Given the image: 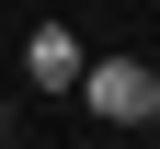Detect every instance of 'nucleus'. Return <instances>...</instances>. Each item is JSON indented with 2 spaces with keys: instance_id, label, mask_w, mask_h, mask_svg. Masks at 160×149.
Segmentation results:
<instances>
[{
  "instance_id": "1",
  "label": "nucleus",
  "mask_w": 160,
  "mask_h": 149,
  "mask_svg": "<svg viewBox=\"0 0 160 149\" xmlns=\"http://www.w3.org/2000/svg\"><path fill=\"white\" fill-rule=\"evenodd\" d=\"M149 57H80V103L92 115H114V126H149Z\"/></svg>"
},
{
  "instance_id": "2",
  "label": "nucleus",
  "mask_w": 160,
  "mask_h": 149,
  "mask_svg": "<svg viewBox=\"0 0 160 149\" xmlns=\"http://www.w3.org/2000/svg\"><path fill=\"white\" fill-rule=\"evenodd\" d=\"M23 69H34V92H80V35H69V23H34Z\"/></svg>"
},
{
  "instance_id": "3",
  "label": "nucleus",
  "mask_w": 160,
  "mask_h": 149,
  "mask_svg": "<svg viewBox=\"0 0 160 149\" xmlns=\"http://www.w3.org/2000/svg\"><path fill=\"white\" fill-rule=\"evenodd\" d=\"M149 126H160V80H149Z\"/></svg>"
},
{
  "instance_id": "4",
  "label": "nucleus",
  "mask_w": 160,
  "mask_h": 149,
  "mask_svg": "<svg viewBox=\"0 0 160 149\" xmlns=\"http://www.w3.org/2000/svg\"><path fill=\"white\" fill-rule=\"evenodd\" d=\"M149 69H160V57H149Z\"/></svg>"
}]
</instances>
